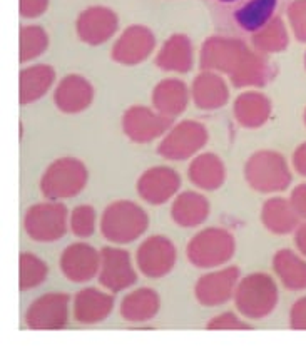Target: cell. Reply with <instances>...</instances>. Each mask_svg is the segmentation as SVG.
I'll return each mask as SVG.
<instances>
[{
    "label": "cell",
    "instance_id": "2e32d148",
    "mask_svg": "<svg viewBox=\"0 0 306 351\" xmlns=\"http://www.w3.org/2000/svg\"><path fill=\"white\" fill-rule=\"evenodd\" d=\"M152 47H154V36L148 29L132 25L117 40L113 57L117 62L132 66V64L143 62L144 59H148Z\"/></svg>",
    "mask_w": 306,
    "mask_h": 351
},
{
    "label": "cell",
    "instance_id": "d6986e66",
    "mask_svg": "<svg viewBox=\"0 0 306 351\" xmlns=\"http://www.w3.org/2000/svg\"><path fill=\"white\" fill-rule=\"evenodd\" d=\"M93 101V87L79 75H69L56 90V102L64 112H79Z\"/></svg>",
    "mask_w": 306,
    "mask_h": 351
},
{
    "label": "cell",
    "instance_id": "52a82bcc",
    "mask_svg": "<svg viewBox=\"0 0 306 351\" xmlns=\"http://www.w3.org/2000/svg\"><path fill=\"white\" fill-rule=\"evenodd\" d=\"M69 301L64 293H51L30 304L27 311V324L36 330H60L67 324Z\"/></svg>",
    "mask_w": 306,
    "mask_h": 351
},
{
    "label": "cell",
    "instance_id": "60d3db41",
    "mask_svg": "<svg viewBox=\"0 0 306 351\" xmlns=\"http://www.w3.org/2000/svg\"><path fill=\"white\" fill-rule=\"evenodd\" d=\"M293 166L301 176H306V143L294 151Z\"/></svg>",
    "mask_w": 306,
    "mask_h": 351
},
{
    "label": "cell",
    "instance_id": "484cf974",
    "mask_svg": "<svg viewBox=\"0 0 306 351\" xmlns=\"http://www.w3.org/2000/svg\"><path fill=\"white\" fill-rule=\"evenodd\" d=\"M154 106L163 116L176 117L186 109L187 104V89L183 82L169 79L161 82L152 94Z\"/></svg>",
    "mask_w": 306,
    "mask_h": 351
},
{
    "label": "cell",
    "instance_id": "cb8c5ba5",
    "mask_svg": "<svg viewBox=\"0 0 306 351\" xmlns=\"http://www.w3.org/2000/svg\"><path fill=\"white\" fill-rule=\"evenodd\" d=\"M158 66L164 71L187 72L193 66V47L186 36H173L161 49Z\"/></svg>",
    "mask_w": 306,
    "mask_h": 351
},
{
    "label": "cell",
    "instance_id": "8d00e7d4",
    "mask_svg": "<svg viewBox=\"0 0 306 351\" xmlns=\"http://www.w3.org/2000/svg\"><path fill=\"white\" fill-rule=\"evenodd\" d=\"M209 330H248L250 324L241 323L239 318H236L231 313H224V315L216 316L211 323L208 324Z\"/></svg>",
    "mask_w": 306,
    "mask_h": 351
},
{
    "label": "cell",
    "instance_id": "b9f144b4",
    "mask_svg": "<svg viewBox=\"0 0 306 351\" xmlns=\"http://www.w3.org/2000/svg\"><path fill=\"white\" fill-rule=\"evenodd\" d=\"M294 244H296L298 251H300L303 256H306V224L300 226L296 230V234H294Z\"/></svg>",
    "mask_w": 306,
    "mask_h": 351
},
{
    "label": "cell",
    "instance_id": "44dd1931",
    "mask_svg": "<svg viewBox=\"0 0 306 351\" xmlns=\"http://www.w3.org/2000/svg\"><path fill=\"white\" fill-rule=\"evenodd\" d=\"M273 268L285 288L292 291L306 289V261L296 253L290 250L278 251L273 259Z\"/></svg>",
    "mask_w": 306,
    "mask_h": 351
},
{
    "label": "cell",
    "instance_id": "74e56055",
    "mask_svg": "<svg viewBox=\"0 0 306 351\" xmlns=\"http://www.w3.org/2000/svg\"><path fill=\"white\" fill-rule=\"evenodd\" d=\"M290 322L293 330H306V296L293 304Z\"/></svg>",
    "mask_w": 306,
    "mask_h": 351
},
{
    "label": "cell",
    "instance_id": "5bb4252c",
    "mask_svg": "<svg viewBox=\"0 0 306 351\" xmlns=\"http://www.w3.org/2000/svg\"><path fill=\"white\" fill-rule=\"evenodd\" d=\"M181 179L169 167H154L144 173L137 182V193L151 204H163L174 196Z\"/></svg>",
    "mask_w": 306,
    "mask_h": 351
},
{
    "label": "cell",
    "instance_id": "e575fe53",
    "mask_svg": "<svg viewBox=\"0 0 306 351\" xmlns=\"http://www.w3.org/2000/svg\"><path fill=\"white\" fill-rule=\"evenodd\" d=\"M95 211L91 206H79L71 216V230L79 238H87L94 232Z\"/></svg>",
    "mask_w": 306,
    "mask_h": 351
},
{
    "label": "cell",
    "instance_id": "6da1fadb",
    "mask_svg": "<svg viewBox=\"0 0 306 351\" xmlns=\"http://www.w3.org/2000/svg\"><path fill=\"white\" fill-rule=\"evenodd\" d=\"M148 223L146 213L139 206L129 201H117L102 215L101 231L113 243H132L148 230Z\"/></svg>",
    "mask_w": 306,
    "mask_h": 351
},
{
    "label": "cell",
    "instance_id": "277c9868",
    "mask_svg": "<svg viewBox=\"0 0 306 351\" xmlns=\"http://www.w3.org/2000/svg\"><path fill=\"white\" fill-rule=\"evenodd\" d=\"M246 179L250 186L259 193H276L292 182V173L285 158L278 152H256L246 166Z\"/></svg>",
    "mask_w": 306,
    "mask_h": 351
},
{
    "label": "cell",
    "instance_id": "3957f363",
    "mask_svg": "<svg viewBox=\"0 0 306 351\" xmlns=\"http://www.w3.org/2000/svg\"><path fill=\"white\" fill-rule=\"evenodd\" d=\"M235 238L226 230L209 228L198 232L187 244V259L198 268H217L231 259Z\"/></svg>",
    "mask_w": 306,
    "mask_h": 351
},
{
    "label": "cell",
    "instance_id": "4316f807",
    "mask_svg": "<svg viewBox=\"0 0 306 351\" xmlns=\"http://www.w3.org/2000/svg\"><path fill=\"white\" fill-rule=\"evenodd\" d=\"M193 95L201 109H217L226 104L228 87L221 77L204 72V74L198 75L193 87Z\"/></svg>",
    "mask_w": 306,
    "mask_h": 351
},
{
    "label": "cell",
    "instance_id": "8992f818",
    "mask_svg": "<svg viewBox=\"0 0 306 351\" xmlns=\"http://www.w3.org/2000/svg\"><path fill=\"white\" fill-rule=\"evenodd\" d=\"M25 231L32 239L52 243L67 231V209L59 203L37 204L27 211Z\"/></svg>",
    "mask_w": 306,
    "mask_h": 351
},
{
    "label": "cell",
    "instance_id": "e0dca14e",
    "mask_svg": "<svg viewBox=\"0 0 306 351\" xmlns=\"http://www.w3.org/2000/svg\"><path fill=\"white\" fill-rule=\"evenodd\" d=\"M117 19L114 12L104 7H93L82 12L78 22L80 39L89 44H101L106 42L116 32Z\"/></svg>",
    "mask_w": 306,
    "mask_h": 351
},
{
    "label": "cell",
    "instance_id": "4dcf8cb0",
    "mask_svg": "<svg viewBox=\"0 0 306 351\" xmlns=\"http://www.w3.org/2000/svg\"><path fill=\"white\" fill-rule=\"evenodd\" d=\"M54 81V71L49 66H37L25 69L21 75V101L22 104L39 99L47 93Z\"/></svg>",
    "mask_w": 306,
    "mask_h": 351
},
{
    "label": "cell",
    "instance_id": "d6a6232c",
    "mask_svg": "<svg viewBox=\"0 0 306 351\" xmlns=\"http://www.w3.org/2000/svg\"><path fill=\"white\" fill-rule=\"evenodd\" d=\"M47 276V265L34 254L24 253L21 256V288L29 289L40 285Z\"/></svg>",
    "mask_w": 306,
    "mask_h": 351
},
{
    "label": "cell",
    "instance_id": "603a6c76",
    "mask_svg": "<svg viewBox=\"0 0 306 351\" xmlns=\"http://www.w3.org/2000/svg\"><path fill=\"white\" fill-rule=\"evenodd\" d=\"M273 71L268 60L263 56L255 54V52L246 51V54L241 59L239 66L233 72L229 77L233 79V84L238 87L244 86H265L270 81Z\"/></svg>",
    "mask_w": 306,
    "mask_h": 351
},
{
    "label": "cell",
    "instance_id": "4fadbf2b",
    "mask_svg": "<svg viewBox=\"0 0 306 351\" xmlns=\"http://www.w3.org/2000/svg\"><path fill=\"white\" fill-rule=\"evenodd\" d=\"M238 268H226L202 276L196 285V298L204 306H220L226 303L238 281Z\"/></svg>",
    "mask_w": 306,
    "mask_h": 351
},
{
    "label": "cell",
    "instance_id": "836d02e7",
    "mask_svg": "<svg viewBox=\"0 0 306 351\" xmlns=\"http://www.w3.org/2000/svg\"><path fill=\"white\" fill-rule=\"evenodd\" d=\"M22 56L21 59L29 60L34 59V57L40 56V52L47 47V36L45 32L39 27H25L22 29Z\"/></svg>",
    "mask_w": 306,
    "mask_h": 351
},
{
    "label": "cell",
    "instance_id": "f35d334b",
    "mask_svg": "<svg viewBox=\"0 0 306 351\" xmlns=\"http://www.w3.org/2000/svg\"><path fill=\"white\" fill-rule=\"evenodd\" d=\"M290 203H292L293 209L296 211V215L306 219V184H301L293 189L292 197H290Z\"/></svg>",
    "mask_w": 306,
    "mask_h": 351
},
{
    "label": "cell",
    "instance_id": "d4e9b609",
    "mask_svg": "<svg viewBox=\"0 0 306 351\" xmlns=\"http://www.w3.org/2000/svg\"><path fill=\"white\" fill-rule=\"evenodd\" d=\"M159 310V298L152 289L143 288L126 296L121 303V315L128 322L141 323L154 318Z\"/></svg>",
    "mask_w": 306,
    "mask_h": 351
},
{
    "label": "cell",
    "instance_id": "ac0fdd59",
    "mask_svg": "<svg viewBox=\"0 0 306 351\" xmlns=\"http://www.w3.org/2000/svg\"><path fill=\"white\" fill-rule=\"evenodd\" d=\"M114 306V298L97 289H84L74 300V316L80 323H101L109 316Z\"/></svg>",
    "mask_w": 306,
    "mask_h": 351
},
{
    "label": "cell",
    "instance_id": "ffe728a7",
    "mask_svg": "<svg viewBox=\"0 0 306 351\" xmlns=\"http://www.w3.org/2000/svg\"><path fill=\"white\" fill-rule=\"evenodd\" d=\"M263 224L268 228V231L274 234H288L298 228L300 216L293 209L290 201L283 197H273L268 199L261 211Z\"/></svg>",
    "mask_w": 306,
    "mask_h": 351
},
{
    "label": "cell",
    "instance_id": "7402d4cb",
    "mask_svg": "<svg viewBox=\"0 0 306 351\" xmlns=\"http://www.w3.org/2000/svg\"><path fill=\"white\" fill-rule=\"evenodd\" d=\"M173 219L183 228L200 226L209 215V204L206 197L198 193H183L173 204Z\"/></svg>",
    "mask_w": 306,
    "mask_h": 351
},
{
    "label": "cell",
    "instance_id": "30bf717a",
    "mask_svg": "<svg viewBox=\"0 0 306 351\" xmlns=\"http://www.w3.org/2000/svg\"><path fill=\"white\" fill-rule=\"evenodd\" d=\"M136 280L137 274L126 251L114 250V247H104L102 250L99 281L104 288L113 293H119L136 283Z\"/></svg>",
    "mask_w": 306,
    "mask_h": 351
},
{
    "label": "cell",
    "instance_id": "5b68a950",
    "mask_svg": "<svg viewBox=\"0 0 306 351\" xmlns=\"http://www.w3.org/2000/svg\"><path fill=\"white\" fill-rule=\"evenodd\" d=\"M87 182V171L78 159H60L45 171L42 178V193L45 197L66 199L82 191Z\"/></svg>",
    "mask_w": 306,
    "mask_h": 351
},
{
    "label": "cell",
    "instance_id": "7bdbcfd3",
    "mask_svg": "<svg viewBox=\"0 0 306 351\" xmlns=\"http://www.w3.org/2000/svg\"><path fill=\"white\" fill-rule=\"evenodd\" d=\"M305 122H306V112H305Z\"/></svg>",
    "mask_w": 306,
    "mask_h": 351
},
{
    "label": "cell",
    "instance_id": "9a60e30c",
    "mask_svg": "<svg viewBox=\"0 0 306 351\" xmlns=\"http://www.w3.org/2000/svg\"><path fill=\"white\" fill-rule=\"evenodd\" d=\"M171 125V119L159 116L146 108H132L124 114L126 134L137 143H148L163 134Z\"/></svg>",
    "mask_w": 306,
    "mask_h": 351
},
{
    "label": "cell",
    "instance_id": "ba28073f",
    "mask_svg": "<svg viewBox=\"0 0 306 351\" xmlns=\"http://www.w3.org/2000/svg\"><path fill=\"white\" fill-rule=\"evenodd\" d=\"M208 132L201 124L193 121L181 122L161 143L159 154L167 159H187L204 146Z\"/></svg>",
    "mask_w": 306,
    "mask_h": 351
},
{
    "label": "cell",
    "instance_id": "9c48e42d",
    "mask_svg": "<svg viewBox=\"0 0 306 351\" xmlns=\"http://www.w3.org/2000/svg\"><path fill=\"white\" fill-rule=\"evenodd\" d=\"M137 266L148 278H161L173 269L176 250L173 243L163 236H152L137 250Z\"/></svg>",
    "mask_w": 306,
    "mask_h": 351
},
{
    "label": "cell",
    "instance_id": "ee69618b",
    "mask_svg": "<svg viewBox=\"0 0 306 351\" xmlns=\"http://www.w3.org/2000/svg\"><path fill=\"white\" fill-rule=\"evenodd\" d=\"M305 66H306V57H305Z\"/></svg>",
    "mask_w": 306,
    "mask_h": 351
},
{
    "label": "cell",
    "instance_id": "ab89813d",
    "mask_svg": "<svg viewBox=\"0 0 306 351\" xmlns=\"http://www.w3.org/2000/svg\"><path fill=\"white\" fill-rule=\"evenodd\" d=\"M47 9V0H22L21 10L24 17H37Z\"/></svg>",
    "mask_w": 306,
    "mask_h": 351
},
{
    "label": "cell",
    "instance_id": "f546056e",
    "mask_svg": "<svg viewBox=\"0 0 306 351\" xmlns=\"http://www.w3.org/2000/svg\"><path fill=\"white\" fill-rule=\"evenodd\" d=\"M274 9H276V0H250L236 10L235 17L244 30L256 32L270 22Z\"/></svg>",
    "mask_w": 306,
    "mask_h": 351
},
{
    "label": "cell",
    "instance_id": "1f68e13d",
    "mask_svg": "<svg viewBox=\"0 0 306 351\" xmlns=\"http://www.w3.org/2000/svg\"><path fill=\"white\" fill-rule=\"evenodd\" d=\"M253 42L261 52H280L288 47V32L281 19H273L255 34Z\"/></svg>",
    "mask_w": 306,
    "mask_h": 351
},
{
    "label": "cell",
    "instance_id": "d590c367",
    "mask_svg": "<svg viewBox=\"0 0 306 351\" xmlns=\"http://www.w3.org/2000/svg\"><path fill=\"white\" fill-rule=\"evenodd\" d=\"M288 17L296 39L306 42V0H294L288 9Z\"/></svg>",
    "mask_w": 306,
    "mask_h": 351
},
{
    "label": "cell",
    "instance_id": "7a4b0ae2",
    "mask_svg": "<svg viewBox=\"0 0 306 351\" xmlns=\"http://www.w3.org/2000/svg\"><path fill=\"white\" fill-rule=\"evenodd\" d=\"M236 308L250 319H261L276 308L278 288L268 274H250L236 289Z\"/></svg>",
    "mask_w": 306,
    "mask_h": 351
},
{
    "label": "cell",
    "instance_id": "8fae6325",
    "mask_svg": "<svg viewBox=\"0 0 306 351\" xmlns=\"http://www.w3.org/2000/svg\"><path fill=\"white\" fill-rule=\"evenodd\" d=\"M248 47L243 42L235 39H221L213 37L202 45L201 67L223 71L231 75L239 66L241 59L246 54Z\"/></svg>",
    "mask_w": 306,
    "mask_h": 351
},
{
    "label": "cell",
    "instance_id": "f1b7e54d",
    "mask_svg": "<svg viewBox=\"0 0 306 351\" xmlns=\"http://www.w3.org/2000/svg\"><path fill=\"white\" fill-rule=\"evenodd\" d=\"M189 179L201 189H217L224 181V167L214 154H202L189 167Z\"/></svg>",
    "mask_w": 306,
    "mask_h": 351
},
{
    "label": "cell",
    "instance_id": "83f0119b",
    "mask_svg": "<svg viewBox=\"0 0 306 351\" xmlns=\"http://www.w3.org/2000/svg\"><path fill=\"white\" fill-rule=\"evenodd\" d=\"M235 114L239 124L246 128H258L265 124L271 114V104L265 95L258 93H246L241 94L236 99Z\"/></svg>",
    "mask_w": 306,
    "mask_h": 351
},
{
    "label": "cell",
    "instance_id": "7c38bea8",
    "mask_svg": "<svg viewBox=\"0 0 306 351\" xmlns=\"http://www.w3.org/2000/svg\"><path fill=\"white\" fill-rule=\"evenodd\" d=\"M60 268L74 283L93 280L101 268V254L89 244L75 243L64 251L60 258Z\"/></svg>",
    "mask_w": 306,
    "mask_h": 351
}]
</instances>
